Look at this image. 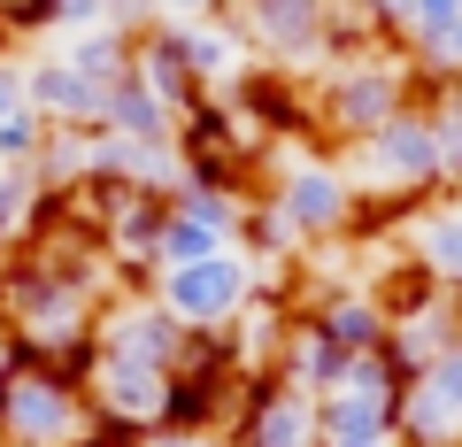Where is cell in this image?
Listing matches in <instances>:
<instances>
[{"label":"cell","mask_w":462,"mask_h":447,"mask_svg":"<svg viewBox=\"0 0 462 447\" xmlns=\"http://www.w3.org/2000/svg\"><path fill=\"white\" fill-rule=\"evenodd\" d=\"M316 132L324 147H363L370 132H385L393 116H409L424 100V70L409 62V47H378V54H355V62H331L316 70Z\"/></svg>","instance_id":"6da1fadb"},{"label":"cell","mask_w":462,"mask_h":447,"mask_svg":"<svg viewBox=\"0 0 462 447\" xmlns=\"http://www.w3.org/2000/svg\"><path fill=\"white\" fill-rule=\"evenodd\" d=\"M254 193L285 216V232L309 247H331V239H355V178H346L339 147H278L254 178Z\"/></svg>","instance_id":"7a4b0ae2"},{"label":"cell","mask_w":462,"mask_h":447,"mask_svg":"<svg viewBox=\"0 0 462 447\" xmlns=\"http://www.w3.org/2000/svg\"><path fill=\"white\" fill-rule=\"evenodd\" d=\"M100 432V416H93V401H85V386H69L54 363H23L16 378L0 386V440L8 447H78V440H93Z\"/></svg>","instance_id":"3957f363"},{"label":"cell","mask_w":462,"mask_h":447,"mask_svg":"<svg viewBox=\"0 0 462 447\" xmlns=\"http://www.w3.org/2000/svg\"><path fill=\"white\" fill-rule=\"evenodd\" d=\"M254 293H263V270H254L239 247H231V255H208V263H185V270H162V278H154V301H162L185 331H231V316L247 309Z\"/></svg>","instance_id":"277c9868"},{"label":"cell","mask_w":462,"mask_h":447,"mask_svg":"<svg viewBox=\"0 0 462 447\" xmlns=\"http://www.w3.org/2000/svg\"><path fill=\"white\" fill-rule=\"evenodd\" d=\"M401 370L385 363V355H355L339 378V394L316 401V424H324V440H393L401 432Z\"/></svg>","instance_id":"5b68a950"},{"label":"cell","mask_w":462,"mask_h":447,"mask_svg":"<svg viewBox=\"0 0 462 447\" xmlns=\"http://www.w3.org/2000/svg\"><path fill=\"white\" fill-rule=\"evenodd\" d=\"M231 440L239 447H324L316 394H300V386L278 378V370L247 378V401H239V416H231Z\"/></svg>","instance_id":"8992f818"},{"label":"cell","mask_w":462,"mask_h":447,"mask_svg":"<svg viewBox=\"0 0 462 447\" xmlns=\"http://www.w3.org/2000/svg\"><path fill=\"white\" fill-rule=\"evenodd\" d=\"M401 440L409 447H462V348H447L431 370H416L401 394Z\"/></svg>","instance_id":"52a82bcc"},{"label":"cell","mask_w":462,"mask_h":447,"mask_svg":"<svg viewBox=\"0 0 462 447\" xmlns=\"http://www.w3.org/2000/svg\"><path fill=\"white\" fill-rule=\"evenodd\" d=\"M231 247H239V200H224V193H178V200H170L162 270L208 263V255H231Z\"/></svg>","instance_id":"ba28073f"},{"label":"cell","mask_w":462,"mask_h":447,"mask_svg":"<svg viewBox=\"0 0 462 447\" xmlns=\"http://www.w3.org/2000/svg\"><path fill=\"white\" fill-rule=\"evenodd\" d=\"M32 108L54 132H100V108H108V85L78 78L62 54H32Z\"/></svg>","instance_id":"9c48e42d"},{"label":"cell","mask_w":462,"mask_h":447,"mask_svg":"<svg viewBox=\"0 0 462 447\" xmlns=\"http://www.w3.org/2000/svg\"><path fill=\"white\" fill-rule=\"evenodd\" d=\"M300 316L324 331L331 348H346V355H385V331H393L370 285H331V293H316Z\"/></svg>","instance_id":"30bf717a"},{"label":"cell","mask_w":462,"mask_h":447,"mask_svg":"<svg viewBox=\"0 0 462 447\" xmlns=\"http://www.w3.org/2000/svg\"><path fill=\"white\" fill-rule=\"evenodd\" d=\"M401 247L431 270L439 285H462V193H439L401 224Z\"/></svg>","instance_id":"8fae6325"},{"label":"cell","mask_w":462,"mask_h":447,"mask_svg":"<svg viewBox=\"0 0 462 447\" xmlns=\"http://www.w3.org/2000/svg\"><path fill=\"white\" fill-rule=\"evenodd\" d=\"M100 132H108V139H132V147H178V116H170L139 78H116V85H108Z\"/></svg>","instance_id":"7c38bea8"},{"label":"cell","mask_w":462,"mask_h":447,"mask_svg":"<svg viewBox=\"0 0 462 447\" xmlns=\"http://www.w3.org/2000/svg\"><path fill=\"white\" fill-rule=\"evenodd\" d=\"M54 54H62L78 78H93V85H116V78H132V39L124 32H78V39H54Z\"/></svg>","instance_id":"4fadbf2b"},{"label":"cell","mask_w":462,"mask_h":447,"mask_svg":"<svg viewBox=\"0 0 462 447\" xmlns=\"http://www.w3.org/2000/svg\"><path fill=\"white\" fill-rule=\"evenodd\" d=\"M39 200H47L39 170H8V163H0V255L32 247V232H39Z\"/></svg>","instance_id":"5bb4252c"},{"label":"cell","mask_w":462,"mask_h":447,"mask_svg":"<svg viewBox=\"0 0 462 447\" xmlns=\"http://www.w3.org/2000/svg\"><path fill=\"white\" fill-rule=\"evenodd\" d=\"M455 23H462V0H416L409 23H401V47L416 54V47H431V39H447Z\"/></svg>","instance_id":"9a60e30c"},{"label":"cell","mask_w":462,"mask_h":447,"mask_svg":"<svg viewBox=\"0 0 462 447\" xmlns=\"http://www.w3.org/2000/svg\"><path fill=\"white\" fill-rule=\"evenodd\" d=\"M409 62L424 70V85H462V23L447 39H431V47H416Z\"/></svg>","instance_id":"2e32d148"},{"label":"cell","mask_w":462,"mask_h":447,"mask_svg":"<svg viewBox=\"0 0 462 447\" xmlns=\"http://www.w3.org/2000/svg\"><path fill=\"white\" fill-rule=\"evenodd\" d=\"M100 23H108V0H54L47 39H78V32H100Z\"/></svg>","instance_id":"e0dca14e"},{"label":"cell","mask_w":462,"mask_h":447,"mask_svg":"<svg viewBox=\"0 0 462 447\" xmlns=\"http://www.w3.org/2000/svg\"><path fill=\"white\" fill-rule=\"evenodd\" d=\"M47 16H54V0H0V39H8V32L47 39Z\"/></svg>","instance_id":"ac0fdd59"},{"label":"cell","mask_w":462,"mask_h":447,"mask_svg":"<svg viewBox=\"0 0 462 447\" xmlns=\"http://www.w3.org/2000/svg\"><path fill=\"white\" fill-rule=\"evenodd\" d=\"M239 0H162V23H224Z\"/></svg>","instance_id":"d6986e66"},{"label":"cell","mask_w":462,"mask_h":447,"mask_svg":"<svg viewBox=\"0 0 462 447\" xmlns=\"http://www.w3.org/2000/svg\"><path fill=\"white\" fill-rule=\"evenodd\" d=\"M139 447H239L231 432H147Z\"/></svg>","instance_id":"ffe728a7"},{"label":"cell","mask_w":462,"mask_h":447,"mask_svg":"<svg viewBox=\"0 0 462 447\" xmlns=\"http://www.w3.org/2000/svg\"><path fill=\"white\" fill-rule=\"evenodd\" d=\"M363 8H370V16H378L385 32L401 39V23H409V8H416V0H363Z\"/></svg>","instance_id":"44dd1931"},{"label":"cell","mask_w":462,"mask_h":447,"mask_svg":"<svg viewBox=\"0 0 462 447\" xmlns=\"http://www.w3.org/2000/svg\"><path fill=\"white\" fill-rule=\"evenodd\" d=\"M455 316H462V285H455Z\"/></svg>","instance_id":"7402d4cb"},{"label":"cell","mask_w":462,"mask_h":447,"mask_svg":"<svg viewBox=\"0 0 462 447\" xmlns=\"http://www.w3.org/2000/svg\"><path fill=\"white\" fill-rule=\"evenodd\" d=\"M0 447H8V440H0Z\"/></svg>","instance_id":"603a6c76"}]
</instances>
